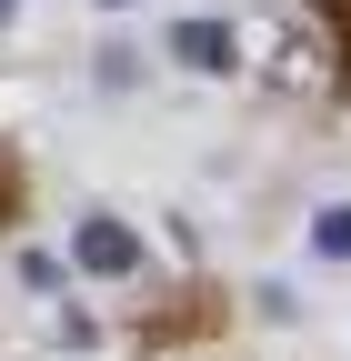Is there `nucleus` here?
I'll use <instances>...</instances> for the list:
<instances>
[{"mask_svg":"<svg viewBox=\"0 0 351 361\" xmlns=\"http://www.w3.org/2000/svg\"><path fill=\"white\" fill-rule=\"evenodd\" d=\"M301 251H312L321 271H351V201H312V221H301Z\"/></svg>","mask_w":351,"mask_h":361,"instance_id":"7ed1b4c3","label":"nucleus"},{"mask_svg":"<svg viewBox=\"0 0 351 361\" xmlns=\"http://www.w3.org/2000/svg\"><path fill=\"white\" fill-rule=\"evenodd\" d=\"M91 11H141V0H91Z\"/></svg>","mask_w":351,"mask_h":361,"instance_id":"1a4fd4ad","label":"nucleus"},{"mask_svg":"<svg viewBox=\"0 0 351 361\" xmlns=\"http://www.w3.org/2000/svg\"><path fill=\"white\" fill-rule=\"evenodd\" d=\"M61 271H70V261H51V251H20V281H30V291H61Z\"/></svg>","mask_w":351,"mask_h":361,"instance_id":"423d86ee","label":"nucleus"},{"mask_svg":"<svg viewBox=\"0 0 351 361\" xmlns=\"http://www.w3.org/2000/svg\"><path fill=\"white\" fill-rule=\"evenodd\" d=\"M11 221H20V161L0 151V231H11Z\"/></svg>","mask_w":351,"mask_h":361,"instance_id":"0eeeda50","label":"nucleus"},{"mask_svg":"<svg viewBox=\"0 0 351 361\" xmlns=\"http://www.w3.org/2000/svg\"><path fill=\"white\" fill-rule=\"evenodd\" d=\"M91 80H101V90H130V80H141V51H121V40L91 51Z\"/></svg>","mask_w":351,"mask_h":361,"instance_id":"39448f33","label":"nucleus"},{"mask_svg":"<svg viewBox=\"0 0 351 361\" xmlns=\"http://www.w3.org/2000/svg\"><path fill=\"white\" fill-rule=\"evenodd\" d=\"M251 311H261L271 331H291V322H301V291H291V281H251Z\"/></svg>","mask_w":351,"mask_h":361,"instance_id":"20e7f679","label":"nucleus"},{"mask_svg":"<svg viewBox=\"0 0 351 361\" xmlns=\"http://www.w3.org/2000/svg\"><path fill=\"white\" fill-rule=\"evenodd\" d=\"M331 11H341V20H351V0H331Z\"/></svg>","mask_w":351,"mask_h":361,"instance_id":"9d476101","label":"nucleus"},{"mask_svg":"<svg viewBox=\"0 0 351 361\" xmlns=\"http://www.w3.org/2000/svg\"><path fill=\"white\" fill-rule=\"evenodd\" d=\"M61 261L80 271V281H141V231H130V211H111V201H80L70 211V241H61Z\"/></svg>","mask_w":351,"mask_h":361,"instance_id":"f257e3e1","label":"nucleus"},{"mask_svg":"<svg viewBox=\"0 0 351 361\" xmlns=\"http://www.w3.org/2000/svg\"><path fill=\"white\" fill-rule=\"evenodd\" d=\"M20 20H30V0H0V40H11V30H20Z\"/></svg>","mask_w":351,"mask_h":361,"instance_id":"6e6552de","label":"nucleus"},{"mask_svg":"<svg viewBox=\"0 0 351 361\" xmlns=\"http://www.w3.org/2000/svg\"><path fill=\"white\" fill-rule=\"evenodd\" d=\"M161 61H171V71H191V80H231V71H241V30H231V20H211V11H191V20H171V30H161Z\"/></svg>","mask_w":351,"mask_h":361,"instance_id":"f03ea898","label":"nucleus"}]
</instances>
